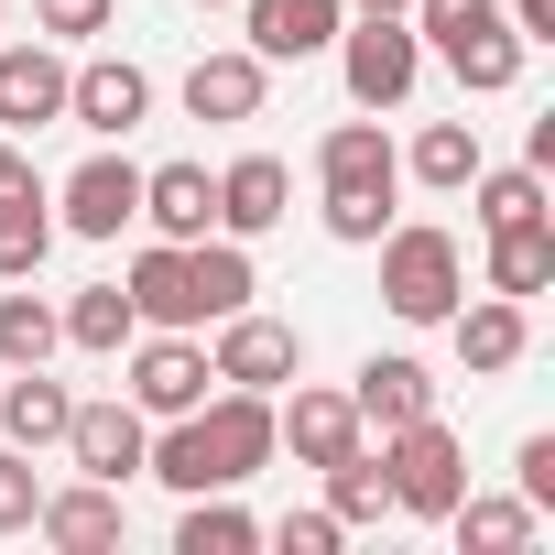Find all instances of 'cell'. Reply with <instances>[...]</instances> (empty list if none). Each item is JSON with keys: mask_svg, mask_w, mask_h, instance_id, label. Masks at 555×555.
<instances>
[{"mask_svg": "<svg viewBox=\"0 0 555 555\" xmlns=\"http://www.w3.org/2000/svg\"><path fill=\"white\" fill-rule=\"evenodd\" d=\"M371 250H382V306H392L403 327H447V317H457V295H468V250H457V229L403 218V229H382Z\"/></svg>", "mask_w": 555, "mask_h": 555, "instance_id": "obj_1", "label": "cell"}, {"mask_svg": "<svg viewBox=\"0 0 555 555\" xmlns=\"http://www.w3.org/2000/svg\"><path fill=\"white\" fill-rule=\"evenodd\" d=\"M382 479H392V512L403 522H447L457 490H468V447L447 436V414H414L382 436Z\"/></svg>", "mask_w": 555, "mask_h": 555, "instance_id": "obj_2", "label": "cell"}, {"mask_svg": "<svg viewBox=\"0 0 555 555\" xmlns=\"http://www.w3.org/2000/svg\"><path fill=\"white\" fill-rule=\"evenodd\" d=\"M327 55H338V77H349V109H403L414 77H425V44H414L403 12H349Z\"/></svg>", "mask_w": 555, "mask_h": 555, "instance_id": "obj_3", "label": "cell"}, {"mask_svg": "<svg viewBox=\"0 0 555 555\" xmlns=\"http://www.w3.org/2000/svg\"><path fill=\"white\" fill-rule=\"evenodd\" d=\"M120 360H131V403H142L153 425H164V414H196V403H207V382H218L196 327H142Z\"/></svg>", "mask_w": 555, "mask_h": 555, "instance_id": "obj_4", "label": "cell"}, {"mask_svg": "<svg viewBox=\"0 0 555 555\" xmlns=\"http://www.w3.org/2000/svg\"><path fill=\"white\" fill-rule=\"evenodd\" d=\"M131 218H142V164L131 153H88L55 185V240H120Z\"/></svg>", "mask_w": 555, "mask_h": 555, "instance_id": "obj_5", "label": "cell"}, {"mask_svg": "<svg viewBox=\"0 0 555 555\" xmlns=\"http://www.w3.org/2000/svg\"><path fill=\"white\" fill-rule=\"evenodd\" d=\"M196 436H207L218 490H240V479H261L272 457H284V436H272V392H207L196 403Z\"/></svg>", "mask_w": 555, "mask_h": 555, "instance_id": "obj_6", "label": "cell"}, {"mask_svg": "<svg viewBox=\"0 0 555 555\" xmlns=\"http://www.w3.org/2000/svg\"><path fill=\"white\" fill-rule=\"evenodd\" d=\"M207 371L229 382V392H284L295 371H306V338L284 327V317H218V349H207Z\"/></svg>", "mask_w": 555, "mask_h": 555, "instance_id": "obj_7", "label": "cell"}, {"mask_svg": "<svg viewBox=\"0 0 555 555\" xmlns=\"http://www.w3.org/2000/svg\"><path fill=\"white\" fill-rule=\"evenodd\" d=\"M142 109H153V66H131V55H88V66H66V120H77V131L131 142Z\"/></svg>", "mask_w": 555, "mask_h": 555, "instance_id": "obj_8", "label": "cell"}, {"mask_svg": "<svg viewBox=\"0 0 555 555\" xmlns=\"http://www.w3.org/2000/svg\"><path fill=\"white\" fill-rule=\"evenodd\" d=\"M142 447H153V414L131 403V392H109V403H77L66 414V457H77V479H142Z\"/></svg>", "mask_w": 555, "mask_h": 555, "instance_id": "obj_9", "label": "cell"}, {"mask_svg": "<svg viewBox=\"0 0 555 555\" xmlns=\"http://www.w3.org/2000/svg\"><path fill=\"white\" fill-rule=\"evenodd\" d=\"M272 436L295 447V468H338L349 447H371L360 403H349V392H327V382H306V371H295V403H272Z\"/></svg>", "mask_w": 555, "mask_h": 555, "instance_id": "obj_10", "label": "cell"}, {"mask_svg": "<svg viewBox=\"0 0 555 555\" xmlns=\"http://www.w3.org/2000/svg\"><path fill=\"white\" fill-rule=\"evenodd\" d=\"M240 23H250V55L261 66H306V55L338 44L349 0H240Z\"/></svg>", "mask_w": 555, "mask_h": 555, "instance_id": "obj_11", "label": "cell"}, {"mask_svg": "<svg viewBox=\"0 0 555 555\" xmlns=\"http://www.w3.org/2000/svg\"><path fill=\"white\" fill-rule=\"evenodd\" d=\"M261 99H272V66H261L250 44H229V55H196V66H185V120H207V131L261 120Z\"/></svg>", "mask_w": 555, "mask_h": 555, "instance_id": "obj_12", "label": "cell"}, {"mask_svg": "<svg viewBox=\"0 0 555 555\" xmlns=\"http://www.w3.org/2000/svg\"><path fill=\"white\" fill-rule=\"evenodd\" d=\"M34 533H44L55 555H109V544L131 533V512H120V490H109V479H66V490H44Z\"/></svg>", "mask_w": 555, "mask_h": 555, "instance_id": "obj_13", "label": "cell"}, {"mask_svg": "<svg viewBox=\"0 0 555 555\" xmlns=\"http://www.w3.org/2000/svg\"><path fill=\"white\" fill-rule=\"evenodd\" d=\"M349 403H360V425H371V436H392V425L436 414V371H425L414 349H371V360H360V382H349Z\"/></svg>", "mask_w": 555, "mask_h": 555, "instance_id": "obj_14", "label": "cell"}, {"mask_svg": "<svg viewBox=\"0 0 555 555\" xmlns=\"http://www.w3.org/2000/svg\"><path fill=\"white\" fill-rule=\"evenodd\" d=\"M66 120V55L34 34V44H0V131H44Z\"/></svg>", "mask_w": 555, "mask_h": 555, "instance_id": "obj_15", "label": "cell"}, {"mask_svg": "<svg viewBox=\"0 0 555 555\" xmlns=\"http://www.w3.org/2000/svg\"><path fill=\"white\" fill-rule=\"evenodd\" d=\"M284 218H295L284 153H240V164L218 175V229H229V240H261V229H284Z\"/></svg>", "mask_w": 555, "mask_h": 555, "instance_id": "obj_16", "label": "cell"}, {"mask_svg": "<svg viewBox=\"0 0 555 555\" xmlns=\"http://www.w3.org/2000/svg\"><path fill=\"white\" fill-rule=\"evenodd\" d=\"M44 250H55V185L23 164L12 185H0V284H34Z\"/></svg>", "mask_w": 555, "mask_h": 555, "instance_id": "obj_17", "label": "cell"}, {"mask_svg": "<svg viewBox=\"0 0 555 555\" xmlns=\"http://www.w3.org/2000/svg\"><path fill=\"white\" fill-rule=\"evenodd\" d=\"M142 229L153 240H207L218 229V175L207 164H153L142 175Z\"/></svg>", "mask_w": 555, "mask_h": 555, "instance_id": "obj_18", "label": "cell"}, {"mask_svg": "<svg viewBox=\"0 0 555 555\" xmlns=\"http://www.w3.org/2000/svg\"><path fill=\"white\" fill-rule=\"evenodd\" d=\"M447 338H457V360L490 382V371H512L522 349H533V317H522V295H457V317H447Z\"/></svg>", "mask_w": 555, "mask_h": 555, "instance_id": "obj_19", "label": "cell"}, {"mask_svg": "<svg viewBox=\"0 0 555 555\" xmlns=\"http://www.w3.org/2000/svg\"><path fill=\"white\" fill-rule=\"evenodd\" d=\"M120 295H131V317H142V327H196V272H185V240H153V250H131Z\"/></svg>", "mask_w": 555, "mask_h": 555, "instance_id": "obj_20", "label": "cell"}, {"mask_svg": "<svg viewBox=\"0 0 555 555\" xmlns=\"http://www.w3.org/2000/svg\"><path fill=\"white\" fill-rule=\"evenodd\" d=\"M185 272H196V327H218V317H240V306L261 295V272H250V240H229V229L185 240Z\"/></svg>", "mask_w": 555, "mask_h": 555, "instance_id": "obj_21", "label": "cell"}, {"mask_svg": "<svg viewBox=\"0 0 555 555\" xmlns=\"http://www.w3.org/2000/svg\"><path fill=\"white\" fill-rule=\"evenodd\" d=\"M317 185H403V153H392L382 109H360V120H338L317 142Z\"/></svg>", "mask_w": 555, "mask_h": 555, "instance_id": "obj_22", "label": "cell"}, {"mask_svg": "<svg viewBox=\"0 0 555 555\" xmlns=\"http://www.w3.org/2000/svg\"><path fill=\"white\" fill-rule=\"evenodd\" d=\"M447 533H457L468 555H522V544L544 533V512H533L522 490H457V512H447Z\"/></svg>", "mask_w": 555, "mask_h": 555, "instance_id": "obj_23", "label": "cell"}, {"mask_svg": "<svg viewBox=\"0 0 555 555\" xmlns=\"http://www.w3.org/2000/svg\"><path fill=\"white\" fill-rule=\"evenodd\" d=\"M66 414H77V392H66L44 360L0 382V436H12V447H66Z\"/></svg>", "mask_w": 555, "mask_h": 555, "instance_id": "obj_24", "label": "cell"}, {"mask_svg": "<svg viewBox=\"0 0 555 555\" xmlns=\"http://www.w3.org/2000/svg\"><path fill=\"white\" fill-rule=\"evenodd\" d=\"M490 240V295H544L555 284V218H512V229H479Z\"/></svg>", "mask_w": 555, "mask_h": 555, "instance_id": "obj_25", "label": "cell"}, {"mask_svg": "<svg viewBox=\"0 0 555 555\" xmlns=\"http://www.w3.org/2000/svg\"><path fill=\"white\" fill-rule=\"evenodd\" d=\"M55 327H66V349H88V360H120V349L142 338V317H131V295H120V284H77Z\"/></svg>", "mask_w": 555, "mask_h": 555, "instance_id": "obj_26", "label": "cell"}, {"mask_svg": "<svg viewBox=\"0 0 555 555\" xmlns=\"http://www.w3.org/2000/svg\"><path fill=\"white\" fill-rule=\"evenodd\" d=\"M327 479V512H338V533H371V522H392V479H382V447H349L338 468H317Z\"/></svg>", "mask_w": 555, "mask_h": 555, "instance_id": "obj_27", "label": "cell"}, {"mask_svg": "<svg viewBox=\"0 0 555 555\" xmlns=\"http://www.w3.org/2000/svg\"><path fill=\"white\" fill-rule=\"evenodd\" d=\"M261 544V522L229 501V490H185V512H175V555H250Z\"/></svg>", "mask_w": 555, "mask_h": 555, "instance_id": "obj_28", "label": "cell"}, {"mask_svg": "<svg viewBox=\"0 0 555 555\" xmlns=\"http://www.w3.org/2000/svg\"><path fill=\"white\" fill-rule=\"evenodd\" d=\"M403 175H414V185H436V196H457V185L479 175V131H468V120H425V131H414V153H403Z\"/></svg>", "mask_w": 555, "mask_h": 555, "instance_id": "obj_29", "label": "cell"}, {"mask_svg": "<svg viewBox=\"0 0 555 555\" xmlns=\"http://www.w3.org/2000/svg\"><path fill=\"white\" fill-rule=\"evenodd\" d=\"M457 196L479 207V229H512V218H544V164H501V175L479 164V175H468Z\"/></svg>", "mask_w": 555, "mask_h": 555, "instance_id": "obj_30", "label": "cell"}, {"mask_svg": "<svg viewBox=\"0 0 555 555\" xmlns=\"http://www.w3.org/2000/svg\"><path fill=\"white\" fill-rule=\"evenodd\" d=\"M55 349H66V327H55L44 295H0V371H34V360H55Z\"/></svg>", "mask_w": 555, "mask_h": 555, "instance_id": "obj_31", "label": "cell"}, {"mask_svg": "<svg viewBox=\"0 0 555 555\" xmlns=\"http://www.w3.org/2000/svg\"><path fill=\"white\" fill-rule=\"evenodd\" d=\"M327 240H349V250H371L382 229H392V185H327Z\"/></svg>", "mask_w": 555, "mask_h": 555, "instance_id": "obj_32", "label": "cell"}, {"mask_svg": "<svg viewBox=\"0 0 555 555\" xmlns=\"http://www.w3.org/2000/svg\"><path fill=\"white\" fill-rule=\"evenodd\" d=\"M44 512V479H34V447H0V533H34Z\"/></svg>", "mask_w": 555, "mask_h": 555, "instance_id": "obj_33", "label": "cell"}, {"mask_svg": "<svg viewBox=\"0 0 555 555\" xmlns=\"http://www.w3.org/2000/svg\"><path fill=\"white\" fill-rule=\"evenodd\" d=\"M120 23V0H34V34L44 44H88V34H109Z\"/></svg>", "mask_w": 555, "mask_h": 555, "instance_id": "obj_34", "label": "cell"}, {"mask_svg": "<svg viewBox=\"0 0 555 555\" xmlns=\"http://www.w3.org/2000/svg\"><path fill=\"white\" fill-rule=\"evenodd\" d=\"M261 544H284V555H338V512H284V522H261Z\"/></svg>", "mask_w": 555, "mask_h": 555, "instance_id": "obj_35", "label": "cell"}, {"mask_svg": "<svg viewBox=\"0 0 555 555\" xmlns=\"http://www.w3.org/2000/svg\"><path fill=\"white\" fill-rule=\"evenodd\" d=\"M512 479H522V501H533V512H555V436H522Z\"/></svg>", "mask_w": 555, "mask_h": 555, "instance_id": "obj_36", "label": "cell"}, {"mask_svg": "<svg viewBox=\"0 0 555 555\" xmlns=\"http://www.w3.org/2000/svg\"><path fill=\"white\" fill-rule=\"evenodd\" d=\"M501 12H512L522 44H555V0H501Z\"/></svg>", "mask_w": 555, "mask_h": 555, "instance_id": "obj_37", "label": "cell"}, {"mask_svg": "<svg viewBox=\"0 0 555 555\" xmlns=\"http://www.w3.org/2000/svg\"><path fill=\"white\" fill-rule=\"evenodd\" d=\"M12 175H23V153H12V131H0V185H12Z\"/></svg>", "mask_w": 555, "mask_h": 555, "instance_id": "obj_38", "label": "cell"}, {"mask_svg": "<svg viewBox=\"0 0 555 555\" xmlns=\"http://www.w3.org/2000/svg\"><path fill=\"white\" fill-rule=\"evenodd\" d=\"M349 12H414V0H349Z\"/></svg>", "mask_w": 555, "mask_h": 555, "instance_id": "obj_39", "label": "cell"}, {"mask_svg": "<svg viewBox=\"0 0 555 555\" xmlns=\"http://www.w3.org/2000/svg\"><path fill=\"white\" fill-rule=\"evenodd\" d=\"M196 12H240V0H196Z\"/></svg>", "mask_w": 555, "mask_h": 555, "instance_id": "obj_40", "label": "cell"}, {"mask_svg": "<svg viewBox=\"0 0 555 555\" xmlns=\"http://www.w3.org/2000/svg\"><path fill=\"white\" fill-rule=\"evenodd\" d=\"M0 23H12V0H0Z\"/></svg>", "mask_w": 555, "mask_h": 555, "instance_id": "obj_41", "label": "cell"}]
</instances>
